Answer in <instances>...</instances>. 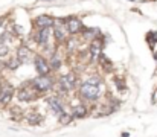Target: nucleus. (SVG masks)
I'll return each instance as SVG.
<instances>
[{
    "mask_svg": "<svg viewBox=\"0 0 157 137\" xmlns=\"http://www.w3.org/2000/svg\"><path fill=\"white\" fill-rule=\"evenodd\" d=\"M102 82H101V78L99 76H92L89 78L79 89V96L86 101H96L101 93H102Z\"/></svg>",
    "mask_w": 157,
    "mask_h": 137,
    "instance_id": "f257e3e1",
    "label": "nucleus"
},
{
    "mask_svg": "<svg viewBox=\"0 0 157 137\" xmlns=\"http://www.w3.org/2000/svg\"><path fill=\"white\" fill-rule=\"evenodd\" d=\"M31 86L38 93H44V91L52 90L53 87H55V82H53V79L49 75H46V76H37L35 79H32L31 81Z\"/></svg>",
    "mask_w": 157,
    "mask_h": 137,
    "instance_id": "f03ea898",
    "label": "nucleus"
},
{
    "mask_svg": "<svg viewBox=\"0 0 157 137\" xmlns=\"http://www.w3.org/2000/svg\"><path fill=\"white\" fill-rule=\"evenodd\" d=\"M34 66H35V70H37V73H38V76H46V75H49L51 73V63L49 61H46L43 56H40V55H35L34 56Z\"/></svg>",
    "mask_w": 157,
    "mask_h": 137,
    "instance_id": "7ed1b4c3",
    "label": "nucleus"
},
{
    "mask_svg": "<svg viewBox=\"0 0 157 137\" xmlns=\"http://www.w3.org/2000/svg\"><path fill=\"white\" fill-rule=\"evenodd\" d=\"M76 86V76L73 73H69V75H64L59 78V86L58 89H61L63 93H66V90H73Z\"/></svg>",
    "mask_w": 157,
    "mask_h": 137,
    "instance_id": "20e7f679",
    "label": "nucleus"
},
{
    "mask_svg": "<svg viewBox=\"0 0 157 137\" xmlns=\"http://www.w3.org/2000/svg\"><path fill=\"white\" fill-rule=\"evenodd\" d=\"M48 107H49V110L52 111L53 114H56L58 117L66 113L64 111V104H63V101L58 96H52V97L48 99Z\"/></svg>",
    "mask_w": 157,
    "mask_h": 137,
    "instance_id": "39448f33",
    "label": "nucleus"
},
{
    "mask_svg": "<svg viewBox=\"0 0 157 137\" xmlns=\"http://www.w3.org/2000/svg\"><path fill=\"white\" fill-rule=\"evenodd\" d=\"M37 93L38 91L35 90L32 86H29V87H21L18 93H17V97H18V101H23V102H31V101H34L35 97H37Z\"/></svg>",
    "mask_w": 157,
    "mask_h": 137,
    "instance_id": "423d86ee",
    "label": "nucleus"
},
{
    "mask_svg": "<svg viewBox=\"0 0 157 137\" xmlns=\"http://www.w3.org/2000/svg\"><path fill=\"white\" fill-rule=\"evenodd\" d=\"M66 28H67V31H69L70 35H75L78 32H82V29H84V26H82V23H81V20L78 17H69L67 21H66Z\"/></svg>",
    "mask_w": 157,
    "mask_h": 137,
    "instance_id": "0eeeda50",
    "label": "nucleus"
},
{
    "mask_svg": "<svg viewBox=\"0 0 157 137\" xmlns=\"http://www.w3.org/2000/svg\"><path fill=\"white\" fill-rule=\"evenodd\" d=\"M51 32H52V28H43V29H38L37 31V35H35V41L37 44L41 46V47H46L49 43V38H51Z\"/></svg>",
    "mask_w": 157,
    "mask_h": 137,
    "instance_id": "6e6552de",
    "label": "nucleus"
},
{
    "mask_svg": "<svg viewBox=\"0 0 157 137\" xmlns=\"http://www.w3.org/2000/svg\"><path fill=\"white\" fill-rule=\"evenodd\" d=\"M12 94H14V87L8 82L2 84L0 87V104H8L11 99H12Z\"/></svg>",
    "mask_w": 157,
    "mask_h": 137,
    "instance_id": "1a4fd4ad",
    "label": "nucleus"
},
{
    "mask_svg": "<svg viewBox=\"0 0 157 137\" xmlns=\"http://www.w3.org/2000/svg\"><path fill=\"white\" fill-rule=\"evenodd\" d=\"M35 26L38 29H43V28H53L55 26V18L51 15H38L35 20H34Z\"/></svg>",
    "mask_w": 157,
    "mask_h": 137,
    "instance_id": "9d476101",
    "label": "nucleus"
},
{
    "mask_svg": "<svg viewBox=\"0 0 157 137\" xmlns=\"http://www.w3.org/2000/svg\"><path fill=\"white\" fill-rule=\"evenodd\" d=\"M17 58L20 59L21 64H28L31 59H32V52L28 46H20L18 50H17Z\"/></svg>",
    "mask_w": 157,
    "mask_h": 137,
    "instance_id": "9b49d317",
    "label": "nucleus"
},
{
    "mask_svg": "<svg viewBox=\"0 0 157 137\" xmlns=\"http://www.w3.org/2000/svg\"><path fill=\"white\" fill-rule=\"evenodd\" d=\"M89 52H90V56H92V59L95 58V56H99L101 53H102V43H101V38H96V40H93L90 46H89Z\"/></svg>",
    "mask_w": 157,
    "mask_h": 137,
    "instance_id": "f8f14e48",
    "label": "nucleus"
},
{
    "mask_svg": "<svg viewBox=\"0 0 157 137\" xmlns=\"http://www.w3.org/2000/svg\"><path fill=\"white\" fill-rule=\"evenodd\" d=\"M87 114H89V108H87L86 105H82V104L75 105V107L72 108V116H73L75 119H82V117H86Z\"/></svg>",
    "mask_w": 157,
    "mask_h": 137,
    "instance_id": "ddd939ff",
    "label": "nucleus"
},
{
    "mask_svg": "<svg viewBox=\"0 0 157 137\" xmlns=\"http://www.w3.org/2000/svg\"><path fill=\"white\" fill-rule=\"evenodd\" d=\"M73 119H75V117L72 116V113H64V114H61V116L58 117V120H59L61 125H69Z\"/></svg>",
    "mask_w": 157,
    "mask_h": 137,
    "instance_id": "4468645a",
    "label": "nucleus"
},
{
    "mask_svg": "<svg viewBox=\"0 0 157 137\" xmlns=\"http://www.w3.org/2000/svg\"><path fill=\"white\" fill-rule=\"evenodd\" d=\"M49 63H51V67H52V70H58V69L61 67V59L58 58V55H56V53H53V55H52V59H51Z\"/></svg>",
    "mask_w": 157,
    "mask_h": 137,
    "instance_id": "2eb2a0df",
    "label": "nucleus"
},
{
    "mask_svg": "<svg viewBox=\"0 0 157 137\" xmlns=\"http://www.w3.org/2000/svg\"><path fill=\"white\" fill-rule=\"evenodd\" d=\"M28 120H29V124L35 125V124H40V122H41V116L34 113V114H29V116H28Z\"/></svg>",
    "mask_w": 157,
    "mask_h": 137,
    "instance_id": "dca6fc26",
    "label": "nucleus"
},
{
    "mask_svg": "<svg viewBox=\"0 0 157 137\" xmlns=\"http://www.w3.org/2000/svg\"><path fill=\"white\" fill-rule=\"evenodd\" d=\"M20 64H21V63H20V59H18V58H12L6 66H8L9 69H12V70H14V69H18V66H20Z\"/></svg>",
    "mask_w": 157,
    "mask_h": 137,
    "instance_id": "f3484780",
    "label": "nucleus"
},
{
    "mask_svg": "<svg viewBox=\"0 0 157 137\" xmlns=\"http://www.w3.org/2000/svg\"><path fill=\"white\" fill-rule=\"evenodd\" d=\"M8 55V47L5 43H0V56H6Z\"/></svg>",
    "mask_w": 157,
    "mask_h": 137,
    "instance_id": "a211bd4d",
    "label": "nucleus"
},
{
    "mask_svg": "<svg viewBox=\"0 0 157 137\" xmlns=\"http://www.w3.org/2000/svg\"><path fill=\"white\" fill-rule=\"evenodd\" d=\"M3 21H5V17H0V26L3 25Z\"/></svg>",
    "mask_w": 157,
    "mask_h": 137,
    "instance_id": "6ab92c4d",
    "label": "nucleus"
},
{
    "mask_svg": "<svg viewBox=\"0 0 157 137\" xmlns=\"http://www.w3.org/2000/svg\"><path fill=\"white\" fill-rule=\"evenodd\" d=\"M46 2H52V0H46Z\"/></svg>",
    "mask_w": 157,
    "mask_h": 137,
    "instance_id": "aec40b11",
    "label": "nucleus"
},
{
    "mask_svg": "<svg viewBox=\"0 0 157 137\" xmlns=\"http://www.w3.org/2000/svg\"><path fill=\"white\" fill-rule=\"evenodd\" d=\"M0 87H2V84H0Z\"/></svg>",
    "mask_w": 157,
    "mask_h": 137,
    "instance_id": "412c9836",
    "label": "nucleus"
}]
</instances>
